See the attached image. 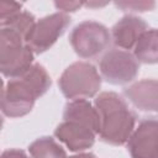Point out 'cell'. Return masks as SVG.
I'll list each match as a JSON object with an SVG mask.
<instances>
[{
    "label": "cell",
    "mask_w": 158,
    "mask_h": 158,
    "mask_svg": "<svg viewBox=\"0 0 158 158\" xmlns=\"http://www.w3.org/2000/svg\"><path fill=\"white\" fill-rule=\"evenodd\" d=\"M22 5L14 1L0 0V27L10 26L22 12Z\"/></svg>",
    "instance_id": "15"
},
{
    "label": "cell",
    "mask_w": 158,
    "mask_h": 158,
    "mask_svg": "<svg viewBox=\"0 0 158 158\" xmlns=\"http://www.w3.org/2000/svg\"><path fill=\"white\" fill-rule=\"evenodd\" d=\"M58 85L67 99H88L99 91L101 77L93 64L88 62H75L62 73Z\"/></svg>",
    "instance_id": "4"
},
{
    "label": "cell",
    "mask_w": 158,
    "mask_h": 158,
    "mask_svg": "<svg viewBox=\"0 0 158 158\" xmlns=\"http://www.w3.org/2000/svg\"><path fill=\"white\" fill-rule=\"evenodd\" d=\"M64 121H73L81 123L95 133L98 132V115L95 107L86 99H78L69 101L63 112Z\"/></svg>",
    "instance_id": "12"
},
{
    "label": "cell",
    "mask_w": 158,
    "mask_h": 158,
    "mask_svg": "<svg viewBox=\"0 0 158 158\" xmlns=\"http://www.w3.org/2000/svg\"><path fill=\"white\" fill-rule=\"evenodd\" d=\"M123 94L126 98L142 111H157L158 84L156 79H143L128 88H125Z\"/></svg>",
    "instance_id": "11"
},
{
    "label": "cell",
    "mask_w": 158,
    "mask_h": 158,
    "mask_svg": "<svg viewBox=\"0 0 158 158\" xmlns=\"http://www.w3.org/2000/svg\"><path fill=\"white\" fill-rule=\"evenodd\" d=\"M32 158H67L65 151L48 136H43L33 141L28 147Z\"/></svg>",
    "instance_id": "14"
},
{
    "label": "cell",
    "mask_w": 158,
    "mask_h": 158,
    "mask_svg": "<svg viewBox=\"0 0 158 158\" xmlns=\"http://www.w3.org/2000/svg\"><path fill=\"white\" fill-rule=\"evenodd\" d=\"M54 5L57 9H60L65 14V12L77 11L79 7H81L84 5V2H80V1H56Z\"/></svg>",
    "instance_id": "17"
},
{
    "label": "cell",
    "mask_w": 158,
    "mask_h": 158,
    "mask_svg": "<svg viewBox=\"0 0 158 158\" xmlns=\"http://www.w3.org/2000/svg\"><path fill=\"white\" fill-rule=\"evenodd\" d=\"M0 158H28L21 149H9L0 154Z\"/></svg>",
    "instance_id": "18"
},
{
    "label": "cell",
    "mask_w": 158,
    "mask_h": 158,
    "mask_svg": "<svg viewBox=\"0 0 158 158\" xmlns=\"http://www.w3.org/2000/svg\"><path fill=\"white\" fill-rule=\"evenodd\" d=\"M2 94H4V81H2V79L0 78V99H1Z\"/></svg>",
    "instance_id": "20"
},
{
    "label": "cell",
    "mask_w": 158,
    "mask_h": 158,
    "mask_svg": "<svg viewBox=\"0 0 158 158\" xmlns=\"http://www.w3.org/2000/svg\"><path fill=\"white\" fill-rule=\"evenodd\" d=\"M51 86V77L41 64H32L21 75L9 80L0 99V111L7 117L27 115L35 101Z\"/></svg>",
    "instance_id": "1"
},
{
    "label": "cell",
    "mask_w": 158,
    "mask_h": 158,
    "mask_svg": "<svg viewBox=\"0 0 158 158\" xmlns=\"http://www.w3.org/2000/svg\"><path fill=\"white\" fill-rule=\"evenodd\" d=\"M158 122L149 117L139 122L127 139V149L131 158H158Z\"/></svg>",
    "instance_id": "8"
},
{
    "label": "cell",
    "mask_w": 158,
    "mask_h": 158,
    "mask_svg": "<svg viewBox=\"0 0 158 158\" xmlns=\"http://www.w3.org/2000/svg\"><path fill=\"white\" fill-rule=\"evenodd\" d=\"M135 58L137 62L154 64L158 60V36L157 30H147L135 44Z\"/></svg>",
    "instance_id": "13"
},
{
    "label": "cell",
    "mask_w": 158,
    "mask_h": 158,
    "mask_svg": "<svg viewBox=\"0 0 158 158\" xmlns=\"http://www.w3.org/2000/svg\"><path fill=\"white\" fill-rule=\"evenodd\" d=\"M95 135L89 127L73 121H63L54 131V136L73 152L90 148L95 142Z\"/></svg>",
    "instance_id": "9"
},
{
    "label": "cell",
    "mask_w": 158,
    "mask_h": 158,
    "mask_svg": "<svg viewBox=\"0 0 158 158\" xmlns=\"http://www.w3.org/2000/svg\"><path fill=\"white\" fill-rule=\"evenodd\" d=\"M70 23V17L64 12H54L38 20L26 38L27 47L36 54L49 49L64 33Z\"/></svg>",
    "instance_id": "6"
},
{
    "label": "cell",
    "mask_w": 158,
    "mask_h": 158,
    "mask_svg": "<svg viewBox=\"0 0 158 158\" xmlns=\"http://www.w3.org/2000/svg\"><path fill=\"white\" fill-rule=\"evenodd\" d=\"M116 6L123 11H147L154 7V1H117Z\"/></svg>",
    "instance_id": "16"
},
{
    "label": "cell",
    "mask_w": 158,
    "mask_h": 158,
    "mask_svg": "<svg viewBox=\"0 0 158 158\" xmlns=\"http://www.w3.org/2000/svg\"><path fill=\"white\" fill-rule=\"evenodd\" d=\"M109 30L95 21L78 23L69 35V42L74 52L81 58H94L104 52L110 44Z\"/></svg>",
    "instance_id": "5"
},
{
    "label": "cell",
    "mask_w": 158,
    "mask_h": 158,
    "mask_svg": "<svg viewBox=\"0 0 158 158\" xmlns=\"http://www.w3.org/2000/svg\"><path fill=\"white\" fill-rule=\"evenodd\" d=\"M147 30L148 25L141 17L127 15L114 25L110 36L117 47L123 49H131L135 47L138 38Z\"/></svg>",
    "instance_id": "10"
},
{
    "label": "cell",
    "mask_w": 158,
    "mask_h": 158,
    "mask_svg": "<svg viewBox=\"0 0 158 158\" xmlns=\"http://www.w3.org/2000/svg\"><path fill=\"white\" fill-rule=\"evenodd\" d=\"M33 62V52L14 27H0V73L10 79L21 75Z\"/></svg>",
    "instance_id": "3"
},
{
    "label": "cell",
    "mask_w": 158,
    "mask_h": 158,
    "mask_svg": "<svg viewBox=\"0 0 158 158\" xmlns=\"http://www.w3.org/2000/svg\"><path fill=\"white\" fill-rule=\"evenodd\" d=\"M2 123H4V120H2V117H1V115H0V130H1V127H2Z\"/></svg>",
    "instance_id": "21"
},
{
    "label": "cell",
    "mask_w": 158,
    "mask_h": 158,
    "mask_svg": "<svg viewBox=\"0 0 158 158\" xmlns=\"http://www.w3.org/2000/svg\"><path fill=\"white\" fill-rule=\"evenodd\" d=\"M68 158V157H67ZM69 158H96L93 153H79V154H75V156H72Z\"/></svg>",
    "instance_id": "19"
},
{
    "label": "cell",
    "mask_w": 158,
    "mask_h": 158,
    "mask_svg": "<svg viewBox=\"0 0 158 158\" xmlns=\"http://www.w3.org/2000/svg\"><path fill=\"white\" fill-rule=\"evenodd\" d=\"M98 115V135L110 144L121 146L131 136L136 116L128 109L126 101L116 93H101L94 102Z\"/></svg>",
    "instance_id": "2"
},
{
    "label": "cell",
    "mask_w": 158,
    "mask_h": 158,
    "mask_svg": "<svg viewBox=\"0 0 158 158\" xmlns=\"http://www.w3.org/2000/svg\"><path fill=\"white\" fill-rule=\"evenodd\" d=\"M99 68L102 79L107 83L112 85H125L137 77L139 64L130 52L111 49L102 56Z\"/></svg>",
    "instance_id": "7"
}]
</instances>
